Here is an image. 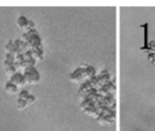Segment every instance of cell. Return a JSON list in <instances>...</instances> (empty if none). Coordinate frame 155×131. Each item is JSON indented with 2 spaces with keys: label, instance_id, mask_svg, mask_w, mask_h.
Wrapping results in <instances>:
<instances>
[{
  "label": "cell",
  "instance_id": "7a4b0ae2",
  "mask_svg": "<svg viewBox=\"0 0 155 131\" xmlns=\"http://www.w3.org/2000/svg\"><path fill=\"white\" fill-rule=\"evenodd\" d=\"M23 76H25V84L27 85H36L40 82V75H39L38 71L34 67L28 68L25 73H23Z\"/></svg>",
  "mask_w": 155,
  "mask_h": 131
},
{
  "label": "cell",
  "instance_id": "ba28073f",
  "mask_svg": "<svg viewBox=\"0 0 155 131\" xmlns=\"http://www.w3.org/2000/svg\"><path fill=\"white\" fill-rule=\"evenodd\" d=\"M28 107V104L25 99H21V98H18L16 102V108L18 109L19 111H22L25 110V108Z\"/></svg>",
  "mask_w": 155,
  "mask_h": 131
},
{
  "label": "cell",
  "instance_id": "5bb4252c",
  "mask_svg": "<svg viewBox=\"0 0 155 131\" xmlns=\"http://www.w3.org/2000/svg\"><path fill=\"white\" fill-rule=\"evenodd\" d=\"M5 60L8 62H12V64H14L15 62V57L13 54H5Z\"/></svg>",
  "mask_w": 155,
  "mask_h": 131
},
{
  "label": "cell",
  "instance_id": "5b68a950",
  "mask_svg": "<svg viewBox=\"0 0 155 131\" xmlns=\"http://www.w3.org/2000/svg\"><path fill=\"white\" fill-rule=\"evenodd\" d=\"M28 23H29V19L25 18V16H19L16 20V25H18V28L21 30H25V28H27Z\"/></svg>",
  "mask_w": 155,
  "mask_h": 131
},
{
  "label": "cell",
  "instance_id": "8992f818",
  "mask_svg": "<svg viewBox=\"0 0 155 131\" xmlns=\"http://www.w3.org/2000/svg\"><path fill=\"white\" fill-rule=\"evenodd\" d=\"M4 50H5V53L6 54H13V52L16 50V48H15V45H14V41H13V40L8 41V42L6 43Z\"/></svg>",
  "mask_w": 155,
  "mask_h": 131
},
{
  "label": "cell",
  "instance_id": "7c38bea8",
  "mask_svg": "<svg viewBox=\"0 0 155 131\" xmlns=\"http://www.w3.org/2000/svg\"><path fill=\"white\" fill-rule=\"evenodd\" d=\"M21 40L25 43H29L30 40H31V37H30V35L28 33H23L22 36H21Z\"/></svg>",
  "mask_w": 155,
  "mask_h": 131
},
{
  "label": "cell",
  "instance_id": "8fae6325",
  "mask_svg": "<svg viewBox=\"0 0 155 131\" xmlns=\"http://www.w3.org/2000/svg\"><path fill=\"white\" fill-rule=\"evenodd\" d=\"M29 92H28L27 90H22L20 93H19V96L18 98H21V99H25V100H27V98L29 97Z\"/></svg>",
  "mask_w": 155,
  "mask_h": 131
},
{
  "label": "cell",
  "instance_id": "4fadbf2b",
  "mask_svg": "<svg viewBox=\"0 0 155 131\" xmlns=\"http://www.w3.org/2000/svg\"><path fill=\"white\" fill-rule=\"evenodd\" d=\"M35 100H36V98H35L34 95H31V94H30V95H29V97L27 98V100H25V102H27L28 106H30V105H33V104H34Z\"/></svg>",
  "mask_w": 155,
  "mask_h": 131
},
{
  "label": "cell",
  "instance_id": "277c9868",
  "mask_svg": "<svg viewBox=\"0 0 155 131\" xmlns=\"http://www.w3.org/2000/svg\"><path fill=\"white\" fill-rule=\"evenodd\" d=\"M17 90H18V87L11 82H8L4 86V91L10 95H15L17 93Z\"/></svg>",
  "mask_w": 155,
  "mask_h": 131
},
{
  "label": "cell",
  "instance_id": "52a82bcc",
  "mask_svg": "<svg viewBox=\"0 0 155 131\" xmlns=\"http://www.w3.org/2000/svg\"><path fill=\"white\" fill-rule=\"evenodd\" d=\"M96 121H97L101 126H107V125H110V124L114 123L112 119H110L109 117H104V116H99Z\"/></svg>",
  "mask_w": 155,
  "mask_h": 131
},
{
  "label": "cell",
  "instance_id": "30bf717a",
  "mask_svg": "<svg viewBox=\"0 0 155 131\" xmlns=\"http://www.w3.org/2000/svg\"><path fill=\"white\" fill-rule=\"evenodd\" d=\"M4 72H5V74L8 76V77H12L13 75H15V74L17 73V69L15 68V66H11V67L6 68V69H4Z\"/></svg>",
  "mask_w": 155,
  "mask_h": 131
},
{
  "label": "cell",
  "instance_id": "9c48e42d",
  "mask_svg": "<svg viewBox=\"0 0 155 131\" xmlns=\"http://www.w3.org/2000/svg\"><path fill=\"white\" fill-rule=\"evenodd\" d=\"M32 52V56L35 60H41L42 59V51L40 49H35Z\"/></svg>",
  "mask_w": 155,
  "mask_h": 131
},
{
  "label": "cell",
  "instance_id": "6da1fadb",
  "mask_svg": "<svg viewBox=\"0 0 155 131\" xmlns=\"http://www.w3.org/2000/svg\"><path fill=\"white\" fill-rule=\"evenodd\" d=\"M95 77V69L90 66H86V67H80L78 68L76 71L70 75V79L74 82H90L91 79Z\"/></svg>",
  "mask_w": 155,
  "mask_h": 131
},
{
  "label": "cell",
  "instance_id": "3957f363",
  "mask_svg": "<svg viewBox=\"0 0 155 131\" xmlns=\"http://www.w3.org/2000/svg\"><path fill=\"white\" fill-rule=\"evenodd\" d=\"M8 82H13L14 85H16L17 87H23L25 86V76H23L22 73H19V72H17L15 75H13L12 77L10 78V80Z\"/></svg>",
  "mask_w": 155,
  "mask_h": 131
}]
</instances>
